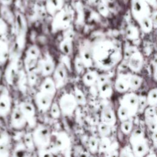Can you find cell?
<instances>
[{
  "instance_id": "obj_1",
  "label": "cell",
  "mask_w": 157,
  "mask_h": 157,
  "mask_svg": "<svg viewBox=\"0 0 157 157\" xmlns=\"http://www.w3.org/2000/svg\"><path fill=\"white\" fill-rule=\"evenodd\" d=\"M93 64L98 69L108 71L115 67L122 58V52L117 42L109 39H99L91 42Z\"/></svg>"
},
{
  "instance_id": "obj_2",
  "label": "cell",
  "mask_w": 157,
  "mask_h": 157,
  "mask_svg": "<svg viewBox=\"0 0 157 157\" xmlns=\"http://www.w3.org/2000/svg\"><path fill=\"white\" fill-rule=\"evenodd\" d=\"M139 110V95L130 92L125 93L120 101L118 117L120 121L132 118Z\"/></svg>"
},
{
  "instance_id": "obj_3",
  "label": "cell",
  "mask_w": 157,
  "mask_h": 157,
  "mask_svg": "<svg viewBox=\"0 0 157 157\" xmlns=\"http://www.w3.org/2000/svg\"><path fill=\"white\" fill-rule=\"evenodd\" d=\"M130 134L129 145L134 156L137 157L145 156L149 151V147L147 139L143 131L140 129H136Z\"/></svg>"
},
{
  "instance_id": "obj_4",
  "label": "cell",
  "mask_w": 157,
  "mask_h": 157,
  "mask_svg": "<svg viewBox=\"0 0 157 157\" xmlns=\"http://www.w3.org/2000/svg\"><path fill=\"white\" fill-rule=\"evenodd\" d=\"M31 134L37 150L50 147L52 142V135L47 126L41 124L36 125Z\"/></svg>"
},
{
  "instance_id": "obj_5",
  "label": "cell",
  "mask_w": 157,
  "mask_h": 157,
  "mask_svg": "<svg viewBox=\"0 0 157 157\" xmlns=\"http://www.w3.org/2000/svg\"><path fill=\"white\" fill-rule=\"evenodd\" d=\"M52 153H61L64 155H69L71 149V142L68 135L64 131L58 132L55 134L53 146L50 148Z\"/></svg>"
},
{
  "instance_id": "obj_6",
  "label": "cell",
  "mask_w": 157,
  "mask_h": 157,
  "mask_svg": "<svg viewBox=\"0 0 157 157\" xmlns=\"http://www.w3.org/2000/svg\"><path fill=\"white\" fill-rule=\"evenodd\" d=\"M58 105L61 112L65 117H71L78 104L72 93H65L59 98Z\"/></svg>"
},
{
  "instance_id": "obj_7",
  "label": "cell",
  "mask_w": 157,
  "mask_h": 157,
  "mask_svg": "<svg viewBox=\"0 0 157 157\" xmlns=\"http://www.w3.org/2000/svg\"><path fill=\"white\" fill-rule=\"evenodd\" d=\"M55 68V64L53 58L49 53H46L43 58L39 59L35 69L37 72L45 77L52 74Z\"/></svg>"
},
{
  "instance_id": "obj_8",
  "label": "cell",
  "mask_w": 157,
  "mask_h": 157,
  "mask_svg": "<svg viewBox=\"0 0 157 157\" xmlns=\"http://www.w3.org/2000/svg\"><path fill=\"white\" fill-rule=\"evenodd\" d=\"M96 85L97 91L100 98L108 99L112 96L113 93L112 84L106 75H99Z\"/></svg>"
},
{
  "instance_id": "obj_9",
  "label": "cell",
  "mask_w": 157,
  "mask_h": 157,
  "mask_svg": "<svg viewBox=\"0 0 157 157\" xmlns=\"http://www.w3.org/2000/svg\"><path fill=\"white\" fill-rule=\"evenodd\" d=\"M55 96L41 90H39L35 95L34 100L37 108L41 112H47Z\"/></svg>"
},
{
  "instance_id": "obj_10",
  "label": "cell",
  "mask_w": 157,
  "mask_h": 157,
  "mask_svg": "<svg viewBox=\"0 0 157 157\" xmlns=\"http://www.w3.org/2000/svg\"><path fill=\"white\" fill-rule=\"evenodd\" d=\"M40 53V49L37 45H31L27 49L24 59L25 67L27 72L36 68Z\"/></svg>"
},
{
  "instance_id": "obj_11",
  "label": "cell",
  "mask_w": 157,
  "mask_h": 157,
  "mask_svg": "<svg viewBox=\"0 0 157 157\" xmlns=\"http://www.w3.org/2000/svg\"><path fill=\"white\" fill-rule=\"evenodd\" d=\"M22 112L27 124L31 128H34L37 125L36 109L34 105L29 102H21L18 105Z\"/></svg>"
},
{
  "instance_id": "obj_12",
  "label": "cell",
  "mask_w": 157,
  "mask_h": 157,
  "mask_svg": "<svg viewBox=\"0 0 157 157\" xmlns=\"http://www.w3.org/2000/svg\"><path fill=\"white\" fill-rule=\"evenodd\" d=\"M52 74V78L55 83L57 90L60 89L64 86L67 78V72L65 64L63 63H59L55 66Z\"/></svg>"
},
{
  "instance_id": "obj_13",
  "label": "cell",
  "mask_w": 157,
  "mask_h": 157,
  "mask_svg": "<svg viewBox=\"0 0 157 157\" xmlns=\"http://www.w3.org/2000/svg\"><path fill=\"white\" fill-rule=\"evenodd\" d=\"M78 56L81 58L85 68H90L93 66L91 42L89 40H85L80 45Z\"/></svg>"
},
{
  "instance_id": "obj_14",
  "label": "cell",
  "mask_w": 157,
  "mask_h": 157,
  "mask_svg": "<svg viewBox=\"0 0 157 157\" xmlns=\"http://www.w3.org/2000/svg\"><path fill=\"white\" fill-rule=\"evenodd\" d=\"M132 12L134 17L138 22L146 17H150L149 9L145 0H134Z\"/></svg>"
},
{
  "instance_id": "obj_15",
  "label": "cell",
  "mask_w": 157,
  "mask_h": 157,
  "mask_svg": "<svg viewBox=\"0 0 157 157\" xmlns=\"http://www.w3.org/2000/svg\"><path fill=\"white\" fill-rule=\"evenodd\" d=\"M71 20L69 14L64 12H58L55 17L52 23V30L57 32L67 29L70 25Z\"/></svg>"
},
{
  "instance_id": "obj_16",
  "label": "cell",
  "mask_w": 157,
  "mask_h": 157,
  "mask_svg": "<svg viewBox=\"0 0 157 157\" xmlns=\"http://www.w3.org/2000/svg\"><path fill=\"white\" fill-rule=\"evenodd\" d=\"M144 58L141 53L138 50L133 51L128 59V66L134 73L139 72L142 69Z\"/></svg>"
},
{
  "instance_id": "obj_17",
  "label": "cell",
  "mask_w": 157,
  "mask_h": 157,
  "mask_svg": "<svg viewBox=\"0 0 157 157\" xmlns=\"http://www.w3.org/2000/svg\"><path fill=\"white\" fill-rule=\"evenodd\" d=\"M156 107L148 106L145 109L144 119L145 124L148 129L152 132H156L157 115Z\"/></svg>"
},
{
  "instance_id": "obj_18",
  "label": "cell",
  "mask_w": 157,
  "mask_h": 157,
  "mask_svg": "<svg viewBox=\"0 0 157 157\" xmlns=\"http://www.w3.org/2000/svg\"><path fill=\"white\" fill-rule=\"evenodd\" d=\"M101 122L110 126H114L117 122V117L113 108L110 105H105L100 114Z\"/></svg>"
},
{
  "instance_id": "obj_19",
  "label": "cell",
  "mask_w": 157,
  "mask_h": 157,
  "mask_svg": "<svg viewBox=\"0 0 157 157\" xmlns=\"http://www.w3.org/2000/svg\"><path fill=\"white\" fill-rule=\"evenodd\" d=\"M10 112V124L12 127L17 130L25 128L27 124V122L18 106L14 108Z\"/></svg>"
},
{
  "instance_id": "obj_20",
  "label": "cell",
  "mask_w": 157,
  "mask_h": 157,
  "mask_svg": "<svg viewBox=\"0 0 157 157\" xmlns=\"http://www.w3.org/2000/svg\"><path fill=\"white\" fill-rule=\"evenodd\" d=\"M11 98L6 90L2 91L0 93V117H5L8 115L12 110Z\"/></svg>"
},
{
  "instance_id": "obj_21",
  "label": "cell",
  "mask_w": 157,
  "mask_h": 157,
  "mask_svg": "<svg viewBox=\"0 0 157 157\" xmlns=\"http://www.w3.org/2000/svg\"><path fill=\"white\" fill-rule=\"evenodd\" d=\"M129 77L130 73H120L117 75L114 86L118 93H125L130 90Z\"/></svg>"
},
{
  "instance_id": "obj_22",
  "label": "cell",
  "mask_w": 157,
  "mask_h": 157,
  "mask_svg": "<svg viewBox=\"0 0 157 157\" xmlns=\"http://www.w3.org/2000/svg\"><path fill=\"white\" fill-rule=\"evenodd\" d=\"M72 41L73 35L69 33L66 35L63 39V40L60 42L59 48L64 55L69 56L72 53L73 49Z\"/></svg>"
},
{
  "instance_id": "obj_23",
  "label": "cell",
  "mask_w": 157,
  "mask_h": 157,
  "mask_svg": "<svg viewBox=\"0 0 157 157\" xmlns=\"http://www.w3.org/2000/svg\"><path fill=\"white\" fill-rule=\"evenodd\" d=\"M39 90L49 93L55 96L57 88L53 78L50 76H48L45 77L44 80L41 83L39 87Z\"/></svg>"
},
{
  "instance_id": "obj_24",
  "label": "cell",
  "mask_w": 157,
  "mask_h": 157,
  "mask_svg": "<svg viewBox=\"0 0 157 157\" xmlns=\"http://www.w3.org/2000/svg\"><path fill=\"white\" fill-rule=\"evenodd\" d=\"M99 74L96 71H89L82 77V82L85 85L89 87L94 86Z\"/></svg>"
},
{
  "instance_id": "obj_25",
  "label": "cell",
  "mask_w": 157,
  "mask_h": 157,
  "mask_svg": "<svg viewBox=\"0 0 157 157\" xmlns=\"http://www.w3.org/2000/svg\"><path fill=\"white\" fill-rule=\"evenodd\" d=\"M17 62L16 61H13L11 62L8 67H7L6 71V78L7 80V82L9 84H12L13 82V80L16 77V75L17 74Z\"/></svg>"
},
{
  "instance_id": "obj_26",
  "label": "cell",
  "mask_w": 157,
  "mask_h": 157,
  "mask_svg": "<svg viewBox=\"0 0 157 157\" xmlns=\"http://www.w3.org/2000/svg\"><path fill=\"white\" fill-rule=\"evenodd\" d=\"M143 79L142 78L138 75L137 74L130 73V77H129V85H130V90L132 91H135L138 90L142 83Z\"/></svg>"
},
{
  "instance_id": "obj_27",
  "label": "cell",
  "mask_w": 157,
  "mask_h": 157,
  "mask_svg": "<svg viewBox=\"0 0 157 157\" xmlns=\"http://www.w3.org/2000/svg\"><path fill=\"white\" fill-rule=\"evenodd\" d=\"M111 145V140L109 136L101 137L99 140L98 151L100 153H106Z\"/></svg>"
},
{
  "instance_id": "obj_28",
  "label": "cell",
  "mask_w": 157,
  "mask_h": 157,
  "mask_svg": "<svg viewBox=\"0 0 157 157\" xmlns=\"http://www.w3.org/2000/svg\"><path fill=\"white\" fill-rule=\"evenodd\" d=\"M141 30L145 33H149L151 31L153 27L152 19L150 17H146L139 22Z\"/></svg>"
},
{
  "instance_id": "obj_29",
  "label": "cell",
  "mask_w": 157,
  "mask_h": 157,
  "mask_svg": "<svg viewBox=\"0 0 157 157\" xmlns=\"http://www.w3.org/2000/svg\"><path fill=\"white\" fill-rule=\"evenodd\" d=\"M74 96L77 101L78 105H85L87 101L83 92L78 87L75 86L74 90Z\"/></svg>"
},
{
  "instance_id": "obj_30",
  "label": "cell",
  "mask_w": 157,
  "mask_h": 157,
  "mask_svg": "<svg viewBox=\"0 0 157 157\" xmlns=\"http://www.w3.org/2000/svg\"><path fill=\"white\" fill-rule=\"evenodd\" d=\"M147 104L148 106L156 107L157 104V89L156 88H152L148 93L146 96Z\"/></svg>"
},
{
  "instance_id": "obj_31",
  "label": "cell",
  "mask_w": 157,
  "mask_h": 157,
  "mask_svg": "<svg viewBox=\"0 0 157 157\" xmlns=\"http://www.w3.org/2000/svg\"><path fill=\"white\" fill-rule=\"evenodd\" d=\"M126 37L131 40H137L139 37V31L136 26L129 25L126 28Z\"/></svg>"
},
{
  "instance_id": "obj_32",
  "label": "cell",
  "mask_w": 157,
  "mask_h": 157,
  "mask_svg": "<svg viewBox=\"0 0 157 157\" xmlns=\"http://www.w3.org/2000/svg\"><path fill=\"white\" fill-rule=\"evenodd\" d=\"M8 56V46L6 42L0 39V65L4 63Z\"/></svg>"
},
{
  "instance_id": "obj_33",
  "label": "cell",
  "mask_w": 157,
  "mask_h": 157,
  "mask_svg": "<svg viewBox=\"0 0 157 157\" xmlns=\"http://www.w3.org/2000/svg\"><path fill=\"white\" fill-rule=\"evenodd\" d=\"M121 122V123L120 125V129L122 132L126 135L129 134L132 131L133 123H132V119L129 118Z\"/></svg>"
},
{
  "instance_id": "obj_34",
  "label": "cell",
  "mask_w": 157,
  "mask_h": 157,
  "mask_svg": "<svg viewBox=\"0 0 157 157\" xmlns=\"http://www.w3.org/2000/svg\"><path fill=\"white\" fill-rule=\"evenodd\" d=\"M88 145L89 150L91 153H96L98 151L99 139L95 136H90L88 139Z\"/></svg>"
},
{
  "instance_id": "obj_35",
  "label": "cell",
  "mask_w": 157,
  "mask_h": 157,
  "mask_svg": "<svg viewBox=\"0 0 157 157\" xmlns=\"http://www.w3.org/2000/svg\"><path fill=\"white\" fill-rule=\"evenodd\" d=\"M25 146L29 151H33L35 148L33 139L31 133H26L24 136V142Z\"/></svg>"
},
{
  "instance_id": "obj_36",
  "label": "cell",
  "mask_w": 157,
  "mask_h": 157,
  "mask_svg": "<svg viewBox=\"0 0 157 157\" xmlns=\"http://www.w3.org/2000/svg\"><path fill=\"white\" fill-rule=\"evenodd\" d=\"M98 129L101 137L109 136L111 133V127L102 122L99 123Z\"/></svg>"
},
{
  "instance_id": "obj_37",
  "label": "cell",
  "mask_w": 157,
  "mask_h": 157,
  "mask_svg": "<svg viewBox=\"0 0 157 157\" xmlns=\"http://www.w3.org/2000/svg\"><path fill=\"white\" fill-rule=\"evenodd\" d=\"M49 109H50V115L53 118L57 119L60 117L61 112L59 105L57 102H53Z\"/></svg>"
},
{
  "instance_id": "obj_38",
  "label": "cell",
  "mask_w": 157,
  "mask_h": 157,
  "mask_svg": "<svg viewBox=\"0 0 157 157\" xmlns=\"http://www.w3.org/2000/svg\"><path fill=\"white\" fill-rule=\"evenodd\" d=\"M37 72L35 69L27 72V75H26L27 82H28V83L31 86H34L36 83L37 79Z\"/></svg>"
},
{
  "instance_id": "obj_39",
  "label": "cell",
  "mask_w": 157,
  "mask_h": 157,
  "mask_svg": "<svg viewBox=\"0 0 157 157\" xmlns=\"http://www.w3.org/2000/svg\"><path fill=\"white\" fill-rule=\"evenodd\" d=\"M59 0H50L48 5V11L51 14L55 13L58 10H59L61 5H60Z\"/></svg>"
},
{
  "instance_id": "obj_40",
  "label": "cell",
  "mask_w": 157,
  "mask_h": 157,
  "mask_svg": "<svg viewBox=\"0 0 157 157\" xmlns=\"http://www.w3.org/2000/svg\"><path fill=\"white\" fill-rule=\"evenodd\" d=\"M74 67H75V69L77 72V74H81L84 69L85 68V66L81 59V58H80V56L78 55H77L75 58V59H74Z\"/></svg>"
},
{
  "instance_id": "obj_41",
  "label": "cell",
  "mask_w": 157,
  "mask_h": 157,
  "mask_svg": "<svg viewBox=\"0 0 157 157\" xmlns=\"http://www.w3.org/2000/svg\"><path fill=\"white\" fill-rule=\"evenodd\" d=\"M147 105V99L145 96L139 95V110L138 112L142 113Z\"/></svg>"
},
{
  "instance_id": "obj_42",
  "label": "cell",
  "mask_w": 157,
  "mask_h": 157,
  "mask_svg": "<svg viewBox=\"0 0 157 157\" xmlns=\"http://www.w3.org/2000/svg\"><path fill=\"white\" fill-rule=\"evenodd\" d=\"M120 153V156H134L130 145H126L123 147Z\"/></svg>"
},
{
  "instance_id": "obj_43",
  "label": "cell",
  "mask_w": 157,
  "mask_h": 157,
  "mask_svg": "<svg viewBox=\"0 0 157 157\" xmlns=\"http://www.w3.org/2000/svg\"><path fill=\"white\" fill-rule=\"evenodd\" d=\"M38 155L40 156H51L54 155L49 148H45V149H42V150H39Z\"/></svg>"
},
{
  "instance_id": "obj_44",
  "label": "cell",
  "mask_w": 157,
  "mask_h": 157,
  "mask_svg": "<svg viewBox=\"0 0 157 157\" xmlns=\"http://www.w3.org/2000/svg\"><path fill=\"white\" fill-rule=\"evenodd\" d=\"M99 11L104 16H107L109 13L107 8L104 5H100L99 6Z\"/></svg>"
},
{
  "instance_id": "obj_45",
  "label": "cell",
  "mask_w": 157,
  "mask_h": 157,
  "mask_svg": "<svg viewBox=\"0 0 157 157\" xmlns=\"http://www.w3.org/2000/svg\"><path fill=\"white\" fill-rule=\"evenodd\" d=\"M152 140L154 143V145L156 147V132L152 133Z\"/></svg>"
},
{
  "instance_id": "obj_46",
  "label": "cell",
  "mask_w": 157,
  "mask_h": 157,
  "mask_svg": "<svg viewBox=\"0 0 157 157\" xmlns=\"http://www.w3.org/2000/svg\"><path fill=\"white\" fill-rule=\"evenodd\" d=\"M146 2L150 4L151 6L156 7V0H145Z\"/></svg>"
},
{
  "instance_id": "obj_47",
  "label": "cell",
  "mask_w": 157,
  "mask_h": 157,
  "mask_svg": "<svg viewBox=\"0 0 157 157\" xmlns=\"http://www.w3.org/2000/svg\"><path fill=\"white\" fill-rule=\"evenodd\" d=\"M0 75H1V72H0Z\"/></svg>"
}]
</instances>
